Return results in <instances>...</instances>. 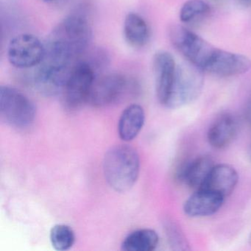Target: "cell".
Instances as JSON below:
<instances>
[{
  "label": "cell",
  "mask_w": 251,
  "mask_h": 251,
  "mask_svg": "<svg viewBox=\"0 0 251 251\" xmlns=\"http://www.w3.org/2000/svg\"><path fill=\"white\" fill-rule=\"evenodd\" d=\"M140 172V158L137 151L127 145L112 147L103 159L104 177L110 187L126 192L137 181Z\"/></svg>",
  "instance_id": "obj_1"
},
{
  "label": "cell",
  "mask_w": 251,
  "mask_h": 251,
  "mask_svg": "<svg viewBox=\"0 0 251 251\" xmlns=\"http://www.w3.org/2000/svg\"><path fill=\"white\" fill-rule=\"evenodd\" d=\"M170 35L175 48L189 63L207 72L215 59L219 48L182 26L172 27Z\"/></svg>",
  "instance_id": "obj_2"
},
{
  "label": "cell",
  "mask_w": 251,
  "mask_h": 251,
  "mask_svg": "<svg viewBox=\"0 0 251 251\" xmlns=\"http://www.w3.org/2000/svg\"><path fill=\"white\" fill-rule=\"evenodd\" d=\"M203 71L189 62L177 65L170 96L164 106L176 109L198 99L203 88Z\"/></svg>",
  "instance_id": "obj_3"
},
{
  "label": "cell",
  "mask_w": 251,
  "mask_h": 251,
  "mask_svg": "<svg viewBox=\"0 0 251 251\" xmlns=\"http://www.w3.org/2000/svg\"><path fill=\"white\" fill-rule=\"evenodd\" d=\"M0 114L2 120L12 127L25 128L33 124L36 115L34 103L15 88H0Z\"/></svg>",
  "instance_id": "obj_4"
},
{
  "label": "cell",
  "mask_w": 251,
  "mask_h": 251,
  "mask_svg": "<svg viewBox=\"0 0 251 251\" xmlns=\"http://www.w3.org/2000/svg\"><path fill=\"white\" fill-rule=\"evenodd\" d=\"M95 79L96 72L93 66L87 61H77L61 92L64 106L69 110H76L89 102Z\"/></svg>",
  "instance_id": "obj_5"
},
{
  "label": "cell",
  "mask_w": 251,
  "mask_h": 251,
  "mask_svg": "<svg viewBox=\"0 0 251 251\" xmlns=\"http://www.w3.org/2000/svg\"><path fill=\"white\" fill-rule=\"evenodd\" d=\"M45 53V45L36 36L29 33L15 36L8 45V61L16 68L37 67L42 63Z\"/></svg>",
  "instance_id": "obj_6"
},
{
  "label": "cell",
  "mask_w": 251,
  "mask_h": 251,
  "mask_svg": "<svg viewBox=\"0 0 251 251\" xmlns=\"http://www.w3.org/2000/svg\"><path fill=\"white\" fill-rule=\"evenodd\" d=\"M52 33L72 47L80 56L87 49L92 36L87 19L79 14L67 17Z\"/></svg>",
  "instance_id": "obj_7"
},
{
  "label": "cell",
  "mask_w": 251,
  "mask_h": 251,
  "mask_svg": "<svg viewBox=\"0 0 251 251\" xmlns=\"http://www.w3.org/2000/svg\"><path fill=\"white\" fill-rule=\"evenodd\" d=\"M127 79L123 75L111 73L96 78L89 102L92 106L103 108L118 102L127 92Z\"/></svg>",
  "instance_id": "obj_8"
},
{
  "label": "cell",
  "mask_w": 251,
  "mask_h": 251,
  "mask_svg": "<svg viewBox=\"0 0 251 251\" xmlns=\"http://www.w3.org/2000/svg\"><path fill=\"white\" fill-rule=\"evenodd\" d=\"M177 65L174 58L167 51H158L153 58L155 90L160 103L165 105L176 76Z\"/></svg>",
  "instance_id": "obj_9"
},
{
  "label": "cell",
  "mask_w": 251,
  "mask_h": 251,
  "mask_svg": "<svg viewBox=\"0 0 251 251\" xmlns=\"http://www.w3.org/2000/svg\"><path fill=\"white\" fill-rule=\"evenodd\" d=\"M225 198L217 192L208 189H197L185 202L183 211L191 217L212 215L220 210Z\"/></svg>",
  "instance_id": "obj_10"
},
{
  "label": "cell",
  "mask_w": 251,
  "mask_h": 251,
  "mask_svg": "<svg viewBox=\"0 0 251 251\" xmlns=\"http://www.w3.org/2000/svg\"><path fill=\"white\" fill-rule=\"evenodd\" d=\"M251 69V61L248 57L220 49L207 73L220 77H231L246 73Z\"/></svg>",
  "instance_id": "obj_11"
},
{
  "label": "cell",
  "mask_w": 251,
  "mask_h": 251,
  "mask_svg": "<svg viewBox=\"0 0 251 251\" xmlns=\"http://www.w3.org/2000/svg\"><path fill=\"white\" fill-rule=\"evenodd\" d=\"M238 124L232 114L225 113L219 116L210 126L207 133L208 143L216 149H223L236 138Z\"/></svg>",
  "instance_id": "obj_12"
},
{
  "label": "cell",
  "mask_w": 251,
  "mask_h": 251,
  "mask_svg": "<svg viewBox=\"0 0 251 251\" xmlns=\"http://www.w3.org/2000/svg\"><path fill=\"white\" fill-rule=\"evenodd\" d=\"M238 180L239 176L233 167L226 164H217L213 167L202 188L217 192L226 198L234 191Z\"/></svg>",
  "instance_id": "obj_13"
},
{
  "label": "cell",
  "mask_w": 251,
  "mask_h": 251,
  "mask_svg": "<svg viewBox=\"0 0 251 251\" xmlns=\"http://www.w3.org/2000/svg\"><path fill=\"white\" fill-rule=\"evenodd\" d=\"M214 165L209 156L202 155L182 167L177 173V177L189 187L197 190L203 187Z\"/></svg>",
  "instance_id": "obj_14"
},
{
  "label": "cell",
  "mask_w": 251,
  "mask_h": 251,
  "mask_svg": "<svg viewBox=\"0 0 251 251\" xmlns=\"http://www.w3.org/2000/svg\"><path fill=\"white\" fill-rule=\"evenodd\" d=\"M144 108L138 104H132L125 108L118 122L119 136L124 142H130L139 135L145 125Z\"/></svg>",
  "instance_id": "obj_15"
},
{
  "label": "cell",
  "mask_w": 251,
  "mask_h": 251,
  "mask_svg": "<svg viewBox=\"0 0 251 251\" xmlns=\"http://www.w3.org/2000/svg\"><path fill=\"white\" fill-rule=\"evenodd\" d=\"M124 36L126 42L132 48H142L149 41V27L141 16L130 13L126 16L125 20Z\"/></svg>",
  "instance_id": "obj_16"
},
{
  "label": "cell",
  "mask_w": 251,
  "mask_h": 251,
  "mask_svg": "<svg viewBox=\"0 0 251 251\" xmlns=\"http://www.w3.org/2000/svg\"><path fill=\"white\" fill-rule=\"evenodd\" d=\"M159 237L152 229L143 228L129 233L122 243L125 251H152L158 246Z\"/></svg>",
  "instance_id": "obj_17"
},
{
  "label": "cell",
  "mask_w": 251,
  "mask_h": 251,
  "mask_svg": "<svg viewBox=\"0 0 251 251\" xmlns=\"http://www.w3.org/2000/svg\"><path fill=\"white\" fill-rule=\"evenodd\" d=\"M50 239L52 247L56 251H68L74 245L75 234L70 226L58 224L51 228Z\"/></svg>",
  "instance_id": "obj_18"
},
{
  "label": "cell",
  "mask_w": 251,
  "mask_h": 251,
  "mask_svg": "<svg viewBox=\"0 0 251 251\" xmlns=\"http://www.w3.org/2000/svg\"><path fill=\"white\" fill-rule=\"evenodd\" d=\"M210 6L204 0H188L180 8V20L189 23L208 15Z\"/></svg>",
  "instance_id": "obj_19"
},
{
  "label": "cell",
  "mask_w": 251,
  "mask_h": 251,
  "mask_svg": "<svg viewBox=\"0 0 251 251\" xmlns=\"http://www.w3.org/2000/svg\"><path fill=\"white\" fill-rule=\"evenodd\" d=\"M165 228L169 242L173 250L176 251L190 250L187 239L180 227L176 223H173L172 221L167 222Z\"/></svg>",
  "instance_id": "obj_20"
},
{
  "label": "cell",
  "mask_w": 251,
  "mask_h": 251,
  "mask_svg": "<svg viewBox=\"0 0 251 251\" xmlns=\"http://www.w3.org/2000/svg\"><path fill=\"white\" fill-rule=\"evenodd\" d=\"M245 117L248 124L251 126V93L245 105Z\"/></svg>",
  "instance_id": "obj_21"
},
{
  "label": "cell",
  "mask_w": 251,
  "mask_h": 251,
  "mask_svg": "<svg viewBox=\"0 0 251 251\" xmlns=\"http://www.w3.org/2000/svg\"><path fill=\"white\" fill-rule=\"evenodd\" d=\"M236 1L241 6L245 7V8H251V0H236Z\"/></svg>",
  "instance_id": "obj_22"
},
{
  "label": "cell",
  "mask_w": 251,
  "mask_h": 251,
  "mask_svg": "<svg viewBox=\"0 0 251 251\" xmlns=\"http://www.w3.org/2000/svg\"><path fill=\"white\" fill-rule=\"evenodd\" d=\"M248 241H249L250 245L251 246V233H250L249 239H248Z\"/></svg>",
  "instance_id": "obj_23"
},
{
  "label": "cell",
  "mask_w": 251,
  "mask_h": 251,
  "mask_svg": "<svg viewBox=\"0 0 251 251\" xmlns=\"http://www.w3.org/2000/svg\"><path fill=\"white\" fill-rule=\"evenodd\" d=\"M249 156H250V158H251V146H250Z\"/></svg>",
  "instance_id": "obj_24"
},
{
  "label": "cell",
  "mask_w": 251,
  "mask_h": 251,
  "mask_svg": "<svg viewBox=\"0 0 251 251\" xmlns=\"http://www.w3.org/2000/svg\"><path fill=\"white\" fill-rule=\"evenodd\" d=\"M43 1H45V2H50V1H52V0H43Z\"/></svg>",
  "instance_id": "obj_25"
}]
</instances>
